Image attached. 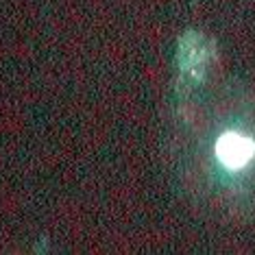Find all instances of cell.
Returning a JSON list of instances; mask_svg holds the SVG:
<instances>
[{
  "label": "cell",
  "mask_w": 255,
  "mask_h": 255,
  "mask_svg": "<svg viewBox=\"0 0 255 255\" xmlns=\"http://www.w3.org/2000/svg\"><path fill=\"white\" fill-rule=\"evenodd\" d=\"M216 155L227 170H242L255 157V140L240 133H227L218 140Z\"/></svg>",
  "instance_id": "cell-1"
}]
</instances>
